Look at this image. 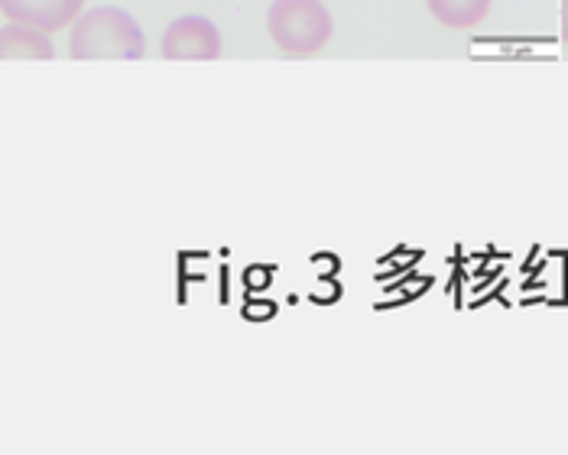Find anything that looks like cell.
Listing matches in <instances>:
<instances>
[{"label": "cell", "mask_w": 568, "mask_h": 455, "mask_svg": "<svg viewBox=\"0 0 568 455\" xmlns=\"http://www.w3.org/2000/svg\"><path fill=\"white\" fill-rule=\"evenodd\" d=\"M69 55L79 62H94V59L136 62L146 55V37L128 10L94 7V10H82V17L72 23Z\"/></svg>", "instance_id": "1"}, {"label": "cell", "mask_w": 568, "mask_h": 455, "mask_svg": "<svg viewBox=\"0 0 568 455\" xmlns=\"http://www.w3.org/2000/svg\"><path fill=\"white\" fill-rule=\"evenodd\" d=\"M266 30L280 52L308 59L328 46L335 23L322 0H273L266 13Z\"/></svg>", "instance_id": "2"}, {"label": "cell", "mask_w": 568, "mask_h": 455, "mask_svg": "<svg viewBox=\"0 0 568 455\" xmlns=\"http://www.w3.org/2000/svg\"><path fill=\"white\" fill-rule=\"evenodd\" d=\"M160 52L170 62H215L221 55V30L199 13L179 17L166 27Z\"/></svg>", "instance_id": "3"}, {"label": "cell", "mask_w": 568, "mask_h": 455, "mask_svg": "<svg viewBox=\"0 0 568 455\" xmlns=\"http://www.w3.org/2000/svg\"><path fill=\"white\" fill-rule=\"evenodd\" d=\"M85 10V0H0V13L10 23H27L43 33L72 27Z\"/></svg>", "instance_id": "4"}, {"label": "cell", "mask_w": 568, "mask_h": 455, "mask_svg": "<svg viewBox=\"0 0 568 455\" xmlns=\"http://www.w3.org/2000/svg\"><path fill=\"white\" fill-rule=\"evenodd\" d=\"M0 59H30V62H49L55 59V46L49 33L27 27V23H7L0 30Z\"/></svg>", "instance_id": "5"}, {"label": "cell", "mask_w": 568, "mask_h": 455, "mask_svg": "<svg viewBox=\"0 0 568 455\" xmlns=\"http://www.w3.org/2000/svg\"><path fill=\"white\" fill-rule=\"evenodd\" d=\"M494 0H426L429 13L448 30H475L490 13Z\"/></svg>", "instance_id": "6"}, {"label": "cell", "mask_w": 568, "mask_h": 455, "mask_svg": "<svg viewBox=\"0 0 568 455\" xmlns=\"http://www.w3.org/2000/svg\"><path fill=\"white\" fill-rule=\"evenodd\" d=\"M562 40L568 43V0H562Z\"/></svg>", "instance_id": "7"}]
</instances>
